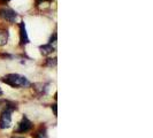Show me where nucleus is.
Here are the masks:
<instances>
[{"mask_svg": "<svg viewBox=\"0 0 153 138\" xmlns=\"http://www.w3.org/2000/svg\"><path fill=\"white\" fill-rule=\"evenodd\" d=\"M31 129H32V122L27 116H23V119L17 124V128H16L15 131L19 134H24V132L30 131Z\"/></svg>", "mask_w": 153, "mask_h": 138, "instance_id": "20e7f679", "label": "nucleus"}, {"mask_svg": "<svg viewBox=\"0 0 153 138\" xmlns=\"http://www.w3.org/2000/svg\"><path fill=\"white\" fill-rule=\"evenodd\" d=\"M0 17L7 22H14L17 17L15 10H13L12 8L9 7H1L0 8Z\"/></svg>", "mask_w": 153, "mask_h": 138, "instance_id": "7ed1b4c3", "label": "nucleus"}, {"mask_svg": "<svg viewBox=\"0 0 153 138\" xmlns=\"http://www.w3.org/2000/svg\"><path fill=\"white\" fill-rule=\"evenodd\" d=\"M13 138H23V137H13Z\"/></svg>", "mask_w": 153, "mask_h": 138, "instance_id": "ddd939ff", "label": "nucleus"}, {"mask_svg": "<svg viewBox=\"0 0 153 138\" xmlns=\"http://www.w3.org/2000/svg\"><path fill=\"white\" fill-rule=\"evenodd\" d=\"M1 82L10 85L13 88H28L30 86V82L27 77L19 75V74H7L1 77Z\"/></svg>", "mask_w": 153, "mask_h": 138, "instance_id": "f257e3e1", "label": "nucleus"}, {"mask_svg": "<svg viewBox=\"0 0 153 138\" xmlns=\"http://www.w3.org/2000/svg\"><path fill=\"white\" fill-rule=\"evenodd\" d=\"M32 136H33V138H48L47 137V134H46L45 127H40Z\"/></svg>", "mask_w": 153, "mask_h": 138, "instance_id": "6e6552de", "label": "nucleus"}, {"mask_svg": "<svg viewBox=\"0 0 153 138\" xmlns=\"http://www.w3.org/2000/svg\"><path fill=\"white\" fill-rule=\"evenodd\" d=\"M52 0H36V5L38 6L40 4H43V2H51Z\"/></svg>", "mask_w": 153, "mask_h": 138, "instance_id": "1a4fd4ad", "label": "nucleus"}, {"mask_svg": "<svg viewBox=\"0 0 153 138\" xmlns=\"http://www.w3.org/2000/svg\"><path fill=\"white\" fill-rule=\"evenodd\" d=\"M52 108H53L54 115H55V116H56V114H58V112H56V105H53V106H52Z\"/></svg>", "mask_w": 153, "mask_h": 138, "instance_id": "9d476101", "label": "nucleus"}, {"mask_svg": "<svg viewBox=\"0 0 153 138\" xmlns=\"http://www.w3.org/2000/svg\"><path fill=\"white\" fill-rule=\"evenodd\" d=\"M1 2H4V4H6V2H8V1H10V0H0Z\"/></svg>", "mask_w": 153, "mask_h": 138, "instance_id": "9b49d317", "label": "nucleus"}, {"mask_svg": "<svg viewBox=\"0 0 153 138\" xmlns=\"http://www.w3.org/2000/svg\"><path fill=\"white\" fill-rule=\"evenodd\" d=\"M29 43V37L25 30V24L24 22L20 23V45L24 46Z\"/></svg>", "mask_w": 153, "mask_h": 138, "instance_id": "39448f33", "label": "nucleus"}, {"mask_svg": "<svg viewBox=\"0 0 153 138\" xmlns=\"http://www.w3.org/2000/svg\"><path fill=\"white\" fill-rule=\"evenodd\" d=\"M9 32L7 29H0V46H4L7 44Z\"/></svg>", "mask_w": 153, "mask_h": 138, "instance_id": "423d86ee", "label": "nucleus"}, {"mask_svg": "<svg viewBox=\"0 0 153 138\" xmlns=\"http://www.w3.org/2000/svg\"><path fill=\"white\" fill-rule=\"evenodd\" d=\"M1 94H2V91H1V89H0V96H1Z\"/></svg>", "mask_w": 153, "mask_h": 138, "instance_id": "f8f14e48", "label": "nucleus"}, {"mask_svg": "<svg viewBox=\"0 0 153 138\" xmlns=\"http://www.w3.org/2000/svg\"><path fill=\"white\" fill-rule=\"evenodd\" d=\"M16 109V106L13 105L12 107H6L2 113L0 114V129H7L12 124V112Z\"/></svg>", "mask_w": 153, "mask_h": 138, "instance_id": "f03ea898", "label": "nucleus"}, {"mask_svg": "<svg viewBox=\"0 0 153 138\" xmlns=\"http://www.w3.org/2000/svg\"><path fill=\"white\" fill-rule=\"evenodd\" d=\"M40 52H42L43 55L51 54L52 52H54V47L52 46V44H46V45L40 46Z\"/></svg>", "mask_w": 153, "mask_h": 138, "instance_id": "0eeeda50", "label": "nucleus"}]
</instances>
